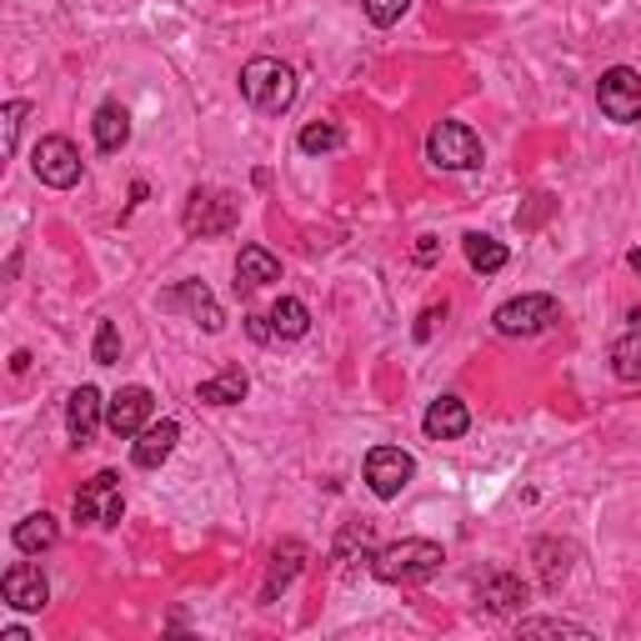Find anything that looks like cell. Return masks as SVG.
Instances as JSON below:
<instances>
[{"instance_id": "1", "label": "cell", "mask_w": 641, "mask_h": 641, "mask_svg": "<svg viewBox=\"0 0 641 641\" xmlns=\"http://www.w3.org/2000/svg\"><path fill=\"white\" fill-rule=\"evenodd\" d=\"M441 561H446V551L436 546V541H391V546H381L376 556H371V571H376L381 581H391V586H416V581H431L441 571Z\"/></svg>"}, {"instance_id": "2", "label": "cell", "mask_w": 641, "mask_h": 641, "mask_svg": "<svg viewBox=\"0 0 641 641\" xmlns=\"http://www.w3.org/2000/svg\"><path fill=\"white\" fill-rule=\"evenodd\" d=\"M240 96L256 110H266V116H280V110L296 100V76H290V66H280V60L256 56L240 70Z\"/></svg>"}, {"instance_id": "3", "label": "cell", "mask_w": 641, "mask_h": 641, "mask_svg": "<svg viewBox=\"0 0 641 641\" xmlns=\"http://www.w3.org/2000/svg\"><path fill=\"white\" fill-rule=\"evenodd\" d=\"M236 216L240 210H236L230 190H190L180 226H186V236H226V230L236 226Z\"/></svg>"}, {"instance_id": "4", "label": "cell", "mask_w": 641, "mask_h": 641, "mask_svg": "<svg viewBox=\"0 0 641 641\" xmlns=\"http://www.w3.org/2000/svg\"><path fill=\"white\" fill-rule=\"evenodd\" d=\"M426 156L436 170H471V166H481V140H476V130L456 126V120H441L426 136Z\"/></svg>"}, {"instance_id": "5", "label": "cell", "mask_w": 641, "mask_h": 641, "mask_svg": "<svg viewBox=\"0 0 641 641\" xmlns=\"http://www.w3.org/2000/svg\"><path fill=\"white\" fill-rule=\"evenodd\" d=\"M126 501H120V476L116 471H96L90 486L76 496V521L80 526H120Z\"/></svg>"}, {"instance_id": "6", "label": "cell", "mask_w": 641, "mask_h": 641, "mask_svg": "<svg viewBox=\"0 0 641 641\" xmlns=\"http://www.w3.org/2000/svg\"><path fill=\"white\" fill-rule=\"evenodd\" d=\"M596 100L617 126H637L641 120V76L631 66H611L607 76L596 80Z\"/></svg>"}, {"instance_id": "7", "label": "cell", "mask_w": 641, "mask_h": 641, "mask_svg": "<svg viewBox=\"0 0 641 641\" xmlns=\"http://www.w3.org/2000/svg\"><path fill=\"white\" fill-rule=\"evenodd\" d=\"M30 166H36L40 186H56V190H70L80 180V150L70 146L66 136H46L36 150H30Z\"/></svg>"}, {"instance_id": "8", "label": "cell", "mask_w": 641, "mask_h": 641, "mask_svg": "<svg viewBox=\"0 0 641 641\" xmlns=\"http://www.w3.org/2000/svg\"><path fill=\"white\" fill-rule=\"evenodd\" d=\"M491 320H496L501 336H536V331H546L551 320H561V306L551 296H516V300H506Z\"/></svg>"}, {"instance_id": "9", "label": "cell", "mask_w": 641, "mask_h": 641, "mask_svg": "<svg viewBox=\"0 0 641 641\" xmlns=\"http://www.w3.org/2000/svg\"><path fill=\"white\" fill-rule=\"evenodd\" d=\"M411 476H416V461H411V451L401 446H376L366 456V486L376 491L381 501L401 496V491L411 486Z\"/></svg>"}, {"instance_id": "10", "label": "cell", "mask_w": 641, "mask_h": 641, "mask_svg": "<svg viewBox=\"0 0 641 641\" xmlns=\"http://www.w3.org/2000/svg\"><path fill=\"white\" fill-rule=\"evenodd\" d=\"M150 406H156V396H150L146 386H120L106 406V426L116 431V436H140V431L150 426Z\"/></svg>"}, {"instance_id": "11", "label": "cell", "mask_w": 641, "mask_h": 641, "mask_svg": "<svg viewBox=\"0 0 641 641\" xmlns=\"http://www.w3.org/2000/svg\"><path fill=\"white\" fill-rule=\"evenodd\" d=\"M0 591H6V607H16V611H40L50 601V586H46V576H40V566H26V561H16V566L0 576Z\"/></svg>"}, {"instance_id": "12", "label": "cell", "mask_w": 641, "mask_h": 641, "mask_svg": "<svg viewBox=\"0 0 641 641\" xmlns=\"http://www.w3.org/2000/svg\"><path fill=\"white\" fill-rule=\"evenodd\" d=\"M100 391L96 386H76L70 391V406H66V426H70V441L76 446H90L96 441V426H100Z\"/></svg>"}, {"instance_id": "13", "label": "cell", "mask_w": 641, "mask_h": 641, "mask_svg": "<svg viewBox=\"0 0 641 641\" xmlns=\"http://www.w3.org/2000/svg\"><path fill=\"white\" fill-rule=\"evenodd\" d=\"M421 426H426V436H431V441H456V436H466L471 411H466V401L441 396V401H431V406H426Z\"/></svg>"}, {"instance_id": "14", "label": "cell", "mask_w": 641, "mask_h": 641, "mask_svg": "<svg viewBox=\"0 0 641 641\" xmlns=\"http://www.w3.org/2000/svg\"><path fill=\"white\" fill-rule=\"evenodd\" d=\"M176 441H180V426H176V421H150V426L136 436V446H130V456H136V466L156 471L160 461H170V451H176Z\"/></svg>"}, {"instance_id": "15", "label": "cell", "mask_w": 641, "mask_h": 641, "mask_svg": "<svg viewBox=\"0 0 641 641\" xmlns=\"http://www.w3.org/2000/svg\"><path fill=\"white\" fill-rule=\"evenodd\" d=\"M270 280H280V260L270 256L266 246H240V256H236V290H260V286H270Z\"/></svg>"}, {"instance_id": "16", "label": "cell", "mask_w": 641, "mask_h": 641, "mask_svg": "<svg viewBox=\"0 0 641 641\" xmlns=\"http://www.w3.org/2000/svg\"><path fill=\"white\" fill-rule=\"evenodd\" d=\"M246 391H250L246 371H240V366H226L220 376L200 381V386H196V401H206V406H236V401H246Z\"/></svg>"}, {"instance_id": "17", "label": "cell", "mask_w": 641, "mask_h": 641, "mask_svg": "<svg viewBox=\"0 0 641 641\" xmlns=\"http://www.w3.org/2000/svg\"><path fill=\"white\" fill-rule=\"evenodd\" d=\"M166 306H190L206 331H220V326H226V320H220V306L210 300V290L200 286V280H180V286L166 296Z\"/></svg>"}, {"instance_id": "18", "label": "cell", "mask_w": 641, "mask_h": 641, "mask_svg": "<svg viewBox=\"0 0 641 641\" xmlns=\"http://www.w3.org/2000/svg\"><path fill=\"white\" fill-rule=\"evenodd\" d=\"M521 601H526V581L521 576H511V571H496V576H486L481 581V607L486 611H516Z\"/></svg>"}, {"instance_id": "19", "label": "cell", "mask_w": 641, "mask_h": 641, "mask_svg": "<svg viewBox=\"0 0 641 641\" xmlns=\"http://www.w3.org/2000/svg\"><path fill=\"white\" fill-rule=\"evenodd\" d=\"M60 541V526L50 511H30L26 521H16V546L26 551V556H36V551H50Z\"/></svg>"}, {"instance_id": "20", "label": "cell", "mask_w": 641, "mask_h": 641, "mask_svg": "<svg viewBox=\"0 0 641 641\" xmlns=\"http://www.w3.org/2000/svg\"><path fill=\"white\" fill-rule=\"evenodd\" d=\"M90 130H96L100 150H120L130 140V110L116 106V100H106V106L96 110V120H90Z\"/></svg>"}, {"instance_id": "21", "label": "cell", "mask_w": 641, "mask_h": 641, "mask_svg": "<svg viewBox=\"0 0 641 641\" xmlns=\"http://www.w3.org/2000/svg\"><path fill=\"white\" fill-rule=\"evenodd\" d=\"M300 561H306V546H300V541H280L276 556H270V576H266V591H260V596L276 601V591L290 586V576L300 571Z\"/></svg>"}, {"instance_id": "22", "label": "cell", "mask_w": 641, "mask_h": 641, "mask_svg": "<svg viewBox=\"0 0 641 641\" xmlns=\"http://www.w3.org/2000/svg\"><path fill=\"white\" fill-rule=\"evenodd\" d=\"M270 331H276V341H300L310 331V310L306 300L296 296H280L276 306H270Z\"/></svg>"}, {"instance_id": "23", "label": "cell", "mask_w": 641, "mask_h": 641, "mask_svg": "<svg viewBox=\"0 0 641 641\" xmlns=\"http://www.w3.org/2000/svg\"><path fill=\"white\" fill-rule=\"evenodd\" d=\"M536 566H541V586L556 591L561 581H566V571H571V546H561V541H541Z\"/></svg>"}, {"instance_id": "24", "label": "cell", "mask_w": 641, "mask_h": 641, "mask_svg": "<svg viewBox=\"0 0 641 641\" xmlns=\"http://www.w3.org/2000/svg\"><path fill=\"white\" fill-rule=\"evenodd\" d=\"M611 371L621 381H641V326H631L627 336L611 346Z\"/></svg>"}, {"instance_id": "25", "label": "cell", "mask_w": 641, "mask_h": 641, "mask_svg": "<svg viewBox=\"0 0 641 641\" xmlns=\"http://www.w3.org/2000/svg\"><path fill=\"white\" fill-rule=\"evenodd\" d=\"M466 260L491 276V270L506 266V246H501V240H491V236H481V230H471V236H466Z\"/></svg>"}, {"instance_id": "26", "label": "cell", "mask_w": 641, "mask_h": 641, "mask_svg": "<svg viewBox=\"0 0 641 641\" xmlns=\"http://www.w3.org/2000/svg\"><path fill=\"white\" fill-rule=\"evenodd\" d=\"M296 146L306 150V156H326V150H336V146H341V130L331 126V120H310V126H300Z\"/></svg>"}, {"instance_id": "27", "label": "cell", "mask_w": 641, "mask_h": 641, "mask_svg": "<svg viewBox=\"0 0 641 641\" xmlns=\"http://www.w3.org/2000/svg\"><path fill=\"white\" fill-rule=\"evenodd\" d=\"M26 116H30L26 100H10V106L0 110V150H6V156H16V140H20V126H26Z\"/></svg>"}, {"instance_id": "28", "label": "cell", "mask_w": 641, "mask_h": 641, "mask_svg": "<svg viewBox=\"0 0 641 641\" xmlns=\"http://www.w3.org/2000/svg\"><path fill=\"white\" fill-rule=\"evenodd\" d=\"M120 361V331H116V320H100V331H96V366H116Z\"/></svg>"}, {"instance_id": "29", "label": "cell", "mask_w": 641, "mask_h": 641, "mask_svg": "<svg viewBox=\"0 0 641 641\" xmlns=\"http://www.w3.org/2000/svg\"><path fill=\"white\" fill-rule=\"evenodd\" d=\"M521 631H526V637H591L576 621H521Z\"/></svg>"}, {"instance_id": "30", "label": "cell", "mask_w": 641, "mask_h": 641, "mask_svg": "<svg viewBox=\"0 0 641 641\" xmlns=\"http://www.w3.org/2000/svg\"><path fill=\"white\" fill-rule=\"evenodd\" d=\"M411 0H366V20L371 26H396L401 16H406Z\"/></svg>"}, {"instance_id": "31", "label": "cell", "mask_w": 641, "mask_h": 641, "mask_svg": "<svg viewBox=\"0 0 641 641\" xmlns=\"http://www.w3.org/2000/svg\"><path fill=\"white\" fill-rule=\"evenodd\" d=\"M246 331L256 341H276V331H270V316H246Z\"/></svg>"}, {"instance_id": "32", "label": "cell", "mask_w": 641, "mask_h": 641, "mask_svg": "<svg viewBox=\"0 0 641 641\" xmlns=\"http://www.w3.org/2000/svg\"><path fill=\"white\" fill-rule=\"evenodd\" d=\"M446 316V306H431V310H421V326H416V341H426L431 336V326Z\"/></svg>"}, {"instance_id": "33", "label": "cell", "mask_w": 641, "mask_h": 641, "mask_svg": "<svg viewBox=\"0 0 641 641\" xmlns=\"http://www.w3.org/2000/svg\"><path fill=\"white\" fill-rule=\"evenodd\" d=\"M436 236H421V246H416V260H436Z\"/></svg>"}, {"instance_id": "34", "label": "cell", "mask_w": 641, "mask_h": 641, "mask_svg": "<svg viewBox=\"0 0 641 641\" xmlns=\"http://www.w3.org/2000/svg\"><path fill=\"white\" fill-rule=\"evenodd\" d=\"M10 371H16V376H20V371H30V356H26V351H16V356H10Z\"/></svg>"}, {"instance_id": "35", "label": "cell", "mask_w": 641, "mask_h": 641, "mask_svg": "<svg viewBox=\"0 0 641 641\" xmlns=\"http://www.w3.org/2000/svg\"><path fill=\"white\" fill-rule=\"evenodd\" d=\"M627 260H631V270H641V250H631V256H627Z\"/></svg>"}]
</instances>
